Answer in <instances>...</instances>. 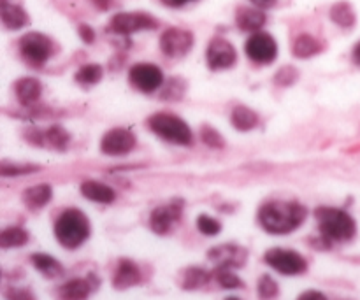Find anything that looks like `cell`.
Instances as JSON below:
<instances>
[{
    "mask_svg": "<svg viewBox=\"0 0 360 300\" xmlns=\"http://www.w3.org/2000/svg\"><path fill=\"white\" fill-rule=\"evenodd\" d=\"M39 171L37 165H16V164H7L4 162L0 165V174L2 176H21V174H30V172Z\"/></svg>",
    "mask_w": 360,
    "mask_h": 300,
    "instance_id": "cell-34",
    "label": "cell"
},
{
    "mask_svg": "<svg viewBox=\"0 0 360 300\" xmlns=\"http://www.w3.org/2000/svg\"><path fill=\"white\" fill-rule=\"evenodd\" d=\"M297 81V70L294 67H281L276 72V77H274V83L280 84V86H290Z\"/></svg>",
    "mask_w": 360,
    "mask_h": 300,
    "instance_id": "cell-35",
    "label": "cell"
},
{
    "mask_svg": "<svg viewBox=\"0 0 360 300\" xmlns=\"http://www.w3.org/2000/svg\"><path fill=\"white\" fill-rule=\"evenodd\" d=\"M55 51L51 39L39 32H28L20 39V53L32 67H42Z\"/></svg>",
    "mask_w": 360,
    "mask_h": 300,
    "instance_id": "cell-5",
    "label": "cell"
},
{
    "mask_svg": "<svg viewBox=\"0 0 360 300\" xmlns=\"http://www.w3.org/2000/svg\"><path fill=\"white\" fill-rule=\"evenodd\" d=\"M211 280V274L207 270L200 269V267H190L183 274L181 287L185 290H197V288H202L204 285H207V281Z\"/></svg>",
    "mask_w": 360,
    "mask_h": 300,
    "instance_id": "cell-26",
    "label": "cell"
},
{
    "mask_svg": "<svg viewBox=\"0 0 360 300\" xmlns=\"http://www.w3.org/2000/svg\"><path fill=\"white\" fill-rule=\"evenodd\" d=\"M193 34L185 28H167L160 35V49L169 58H181L192 49Z\"/></svg>",
    "mask_w": 360,
    "mask_h": 300,
    "instance_id": "cell-9",
    "label": "cell"
},
{
    "mask_svg": "<svg viewBox=\"0 0 360 300\" xmlns=\"http://www.w3.org/2000/svg\"><path fill=\"white\" fill-rule=\"evenodd\" d=\"M225 300H241V299H238V297H229V299H225Z\"/></svg>",
    "mask_w": 360,
    "mask_h": 300,
    "instance_id": "cell-43",
    "label": "cell"
},
{
    "mask_svg": "<svg viewBox=\"0 0 360 300\" xmlns=\"http://www.w3.org/2000/svg\"><path fill=\"white\" fill-rule=\"evenodd\" d=\"M352 56H354V62L357 63V65H360V42H357V44H355Z\"/></svg>",
    "mask_w": 360,
    "mask_h": 300,
    "instance_id": "cell-42",
    "label": "cell"
},
{
    "mask_svg": "<svg viewBox=\"0 0 360 300\" xmlns=\"http://www.w3.org/2000/svg\"><path fill=\"white\" fill-rule=\"evenodd\" d=\"M245 51L252 62L267 65V63H273L276 60L278 44L273 39V35L266 34V32H255L246 41Z\"/></svg>",
    "mask_w": 360,
    "mask_h": 300,
    "instance_id": "cell-8",
    "label": "cell"
},
{
    "mask_svg": "<svg viewBox=\"0 0 360 300\" xmlns=\"http://www.w3.org/2000/svg\"><path fill=\"white\" fill-rule=\"evenodd\" d=\"M81 193H83L88 200L98 204H111L112 200L116 199L115 190L98 181H84L83 185H81Z\"/></svg>",
    "mask_w": 360,
    "mask_h": 300,
    "instance_id": "cell-20",
    "label": "cell"
},
{
    "mask_svg": "<svg viewBox=\"0 0 360 300\" xmlns=\"http://www.w3.org/2000/svg\"><path fill=\"white\" fill-rule=\"evenodd\" d=\"M141 280H143V276H141L139 267L132 260H120L115 278H112V285H115L116 290H127V288L136 287L141 283Z\"/></svg>",
    "mask_w": 360,
    "mask_h": 300,
    "instance_id": "cell-15",
    "label": "cell"
},
{
    "mask_svg": "<svg viewBox=\"0 0 360 300\" xmlns=\"http://www.w3.org/2000/svg\"><path fill=\"white\" fill-rule=\"evenodd\" d=\"M211 262L225 269H239L246 262V249L236 244H221L207 252Z\"/></svg>",
    "mask_w": 360,
    "mask_h": 300,
    "instance_id": "cell-14",
    "label": "cell"
},
{
    "mask_svg": "<svg viewBox=\"0 0 360 300\" xmlns=\"http://www.w3.org/2000/svg\"><path fill=\"white\" fill-rule=\"evenodd\" d=\"M257 292H259V297L262 300H273L280 292V287H278L276 281L271 276H262L259 280V287H257Z\"/></svg>",
    "mask_w": 360,
    "mask_h": 300,
    "instance_id": "cell-31",
    "label": "cell"
},
{
    "mask_svg": "<svg viewBox=\"0 0 360 300\" xmlns=\"http://www.w3.org/2000/svg\"><path fill=\"white\" fill-rule=\"evenodd\" d=\"M299 300H327V297L323 294H320V292L316 290H309L306 292V294H302Z\"/></svg>",
    "mask_w": 360,
    "mask_h": 300,
    "instance_id": "cell-38",
    "label": "cell"
},
{
    "mask_svg": "<svg viewBox=\"0 0 360 300\" xmlns=\"http://www.w3.org/2000/svg\"><path fill=\"white\" fill-rule=\"evenodd\" d=\"M158 21L148 13H118L109 21V30L118 35H132L139 30H153Z\"/></svg>",
    "mask_w": 360,
    "mask_h": 300,
    "instance_id": "cell-6",
    "label": "cell"
},
{
    "mask_svg": "<svg viewBox=\"0 0 360 300\" xmlns=\"http://www.w3.org/2000/svg\"><path fill=\"white\" fill-rule=\"evenodd\" d=\"M136 146V136L129 129H112L104 133L101 141L102 153L111 155V157H120L127 155Z\"/></svg>",
    "mask_w": 360,
    "mask_h": 300,
    "instance_id": "cell-13",
    "label": "cell"
},
{
    "mask_svg": "<svg viewBox=\"0 0 360 300\" xmlns=\"http://www.w3.org/2000/svg\"><path fill=\"white\" fill-rule=\"evenodd\" d=\"M232 125L241 132H248L259 125V115L246 105H238L232 111Z\"/></svg>",
    "mask_w": 360,
    "mask_h": 300,
    "instance_id": "cell-24",
    "label": "cell"
},
{
    "mask_svg": "<svg viewBox=\"0 0 360 300\" xmlns=\"http://www.w3.org/2000/svg\"><path fill=\"white\" fill-rule=\"evenodd\" d=\"M2 23L7 30H20L28 23V14L14 0H2Z\"/></svg>",
    "mask_w": 360,
    "mask_h": 300,
    "instance_id": "cell-18",
    "label": "cell"
},
{
    "mask_svg": "<svg viewBox=\"0 0 360 300\" xmlns=\"http://www.w3.org/2000/svg\"><path fill=\"white\" fill-rule=\"evenodd\" d=\"M53 190L49 185H35L23 192V202L28 209H41L51 200Z\"/></svg>",
    "mask_w": 360,
    "mask_h": 300,
    "instance_id": "cell-21",
    "label": "cell"
},
{
    "mask_svg": "<svg viewBox=\"0 0 360 300\" xmlns=\"http://www.w3.org/2000/svg\"><path fill=\"white\" fill-rule=\"evenodd\" d=\"M319 228L327 241H350L357 232L355 220L343 209L336 207H320L316 209Z\"/></svg>",
    "mask_w": 360,
    "mask_h": 300,
    "instance_id": "cell-3",
    "label": "cell"
},
{
    "mask_svg": "<svg viewBox=\"0 0 360 300\" xmlns=\"http://www.w3.org/2000/svg\"><path fill=\"white\" fill-rule=\"evenodd\" d=\"M264 260L267 262V266H271L274 270L285 274V276H297V274L306 273V269H308V262L304 260V256L290 252V249H269Z\"/></svg>",
    "mask_w": 360,
    "mask_h": 300,
    "instance_id": "cell-7",
    "label": "cell"
},
{
    "mask_svg": "<svg viewBox=\"0 0 360 300\" xmlns=\"http://www.w3.org/2000/svg\"><path fill=\"white\" fill-rule=\"evenodd\" d=\"M148 125H150L151 132H155L164 141L181 144V146L192 144V130L178 116L169 115V112H158V115H153L148 119Z\"/></svg>",
    "mask_w": 360,
    "mask_h": 300,
    "instance_id": "cell-4",
    "label": "cell"
},
{
    "mask_svg": "<svg viewBox=\"0 0 360 300\" xmlns=\"http://www.w3.org/2000/svg\"><path fill=\"white\" fill-rule=\"evenodd\" d=\"M90 235V221L79 209H67L55 223V237L67 249H76Z\"/></svg>",
    "mask_w": 360,
    "mask_h": 300,
    "instance_id": "cell-2",
    "label": "cell"
},
{
    "mask_svg": "<svg viewBox=\"0 0 360 300\" xmlns=\"http://www.w3.org/2000/svg\"><path fill=\"white\" fill-rule=\"evenodd\" d=\"M214 278H217L218 285H220L221 288H225V290H236V288H243L245 285H243L241 278L236 276L234 273H232V269H225V267H217V273H214Z\"/></svg>",
    "mask_w": 360,
    "mask_h": 300,
    "instance_id": "cell-30",
    "label": "cell"
},
{
    "mask_svg": "<svg viewBox=\"0 0 360 300\" xmlns=\"http://www.w3.org/2000/svg\"><path fill=\"white\" fill-rule=\"evenodd\" d=\"M308 211L299 202H283L274 200L262 206L259 213V221L262 228L269 234L283 235L297 230L304 223Z\"/></svg>",
    "mask_w": 360,
    "mask_h": 300,
    "instance_id": "cell-1",
    "label": "cell"
},
{
    "mask_svg": "<svg viewBox=\"0 0 360 300\" xmlns=\"http://www.w3.org/2000/svg\"><path fill=\"white\" fill-rule=\"evenodd\" d=\"M32 263H34V267L42 276L49 278V280H55V278H60L63 274L62 263L53 259V256L46 255V253H35V255H32Z\"/></svg>",
    "mask_w": 360,
    "mask_h": 300,
    "instance_id": "cell-23",
    "label": "cell"
},
{
    "mask_svg": "<svg viewBox=\"0 0 360 300\" xmlns=\"http://www.w3.org/2000/svg\"><path fill=\"white\" fill-rule=\"evenodd\" d=\"M266 21L267 18L264 11L255 9V7H239L236 11V25L243 32H250V34L260 32V28L266 25Z\"/></svg>",
    "mask_w": 360,
    "mask_h": 300,
    "instance_id": "cell-16",
    "label": "cell"
},
{
    "mask_svg": "<svg viewBox=\"0 0 360 300\" xmlns=\"http://www.w3.org/2000/svg\"><path fill=\"white\" fill-rule=\"evenodd\" d=\"M14 91H16V97L21 104L30 105L41 98L42 84L35 77H23L14 84Z\"/></svg>",
    "mask_w": 360,
    "mask_h": 300,
    "instance_id": "cell-19",
    "label": "cell"
},
{
    "mask_svg": "<svg viewBox=\"0 0 360 300\" xmlns=\"http://www.w3.org/2000/svg\"><path fill=\"white\" fill-rule=\"evenodd\" d=\"M200 139H202V143L206 144V146L214 148V150H221V148L225 146V139L221 137V133L218 132L217 129H213V126H202V130H200Z\"/></svg>",
    "mask_w": 360,
    "mask_h": 300,
    "instance_id": "cell-32",
    "label": "cell"
},
{
    "mask_svg": "<svg viewBox=\"0 0 360 300\" xmlns=\"http://www.w3.org/2000/svg\"><path fill=\"white\" fill-rule=\"evenodd\" d=\"M44 137H46V141H48V143L55 148V150H60V151L65 150L67 144H69V141H70L69 132H67V130L60 125H55V126H51V129L46 130Z\"/></svg>",
    "mask_w": 360,
    "mask_h": 300,
    "instance_id": "cell-29",
    "label": "cell"
},
{
    "mask_svg": "<svg viewBox=\"0 0 360 300\" xmlns=\"http://www.w3.org/2000/svg\"><path fill=\"white\" fill-rule=\"evenodd\" d=\"M130 83L137 88V90L144 91V93H151V91L158 90L164 83V74L153 63H136L132 69L129 70Z\"/></svg>",
    "mask_w": 360,
    "mask_h": 300,
    "instance_id": "cell-11",
    "label": "cell"
},
{
    "mask_svg": "<svg viewBox=\"0 0 360 300\" xmlns=\"http://www.w3.org/2000/svg\"><path fill=\"white\" fill-rule=\"evenodd\" d=\"M28 242V232L23 230L21 227H9L2 230L0 234V246L4 249L7 248H20V246Z\"/></svg>",
    "mask_w": 360,
    "mask_h": 300,
    "instance_id": "cell-27",
    "label": "cell"
},
{
    "mask_svg": "<svg viewBox=\"0 0 360 300\" xmlns=\"http://www.w3.org/2000/svg\"><path fill=\"white\" fill-rule=\"evenodd\" d=\"M197 228H199L204 235H217L220 234L221 225L220 221L214 220V218L207 216V214H200L199 220H197Z\"/></svg>",
    "mask_w": 360,
    "mask_h": 300,
    "instance_id": "cell-33",
    "label": "cell"
},
{
    "mask_svg": "<svg viewBox=\"0 0 360 300\" xmlns=\"http://www.w3.org/2000/svg\"><path fill=\"white\" fill-rule=\"evenodd\" d=\"M252 4L255 7H259V9H269V7H273L276 4V0H252Z\"/></svg>",
    "mask_w": 360,
    "mask_h": 300,
    "instance_id": "cell-40",
    "label": "cell"
},
{
    "mask_svg": "<svg viewBox=\"0 0 360 300\" xmlns=\"http://www.w3.org/2000/svg\"><path fill=\"white\" fill-rule=\"evenodd\" d=\"M162 4H165V6L169 7H183L186 6L188 2H192V0H160Z\"/></svg>",
    "mask_w": 360,
    "mask_h": 300,
    "instance_id": "cell-41",
    "label": "cell"
},
{
    "mask_svg": "<svg viewBox=\"0 0 360 300\" xmlns=\"http://www.w3.org/2000/svg\"><path fill=\"white\" fill-rule=\"evenodd\" d=\"M102 79V67L97 63H88V65L81 67L76 72V81L84 86H91V84H97Z\"/></svg>",
    "mask_w": 360,
    "mask_h": 300,
    "instance_id": "cell-28",
    "label": "cell"
},
{
    "mask_svg": "<svg viewBox=\"0 0 360 300\" xmlns=\"http://www.w3.org/2000/svg\"><path fill=\"white\" fill-rule=\"evenodd\" d=\"M6 297L7 300H35V295L32 294L30 290H27V288H18V287L7 288Z\"/></svg>",
    "mask_w": 360,
    "mask_h": 300,
    "instance_id": "cell-36",
    "label": "cell"
},
{
    "mask_svg": "<svg viewBox=\"0 0 360 300\" xmlns=\"http://www.w3.org/2000/svg\"><path fill=\"white\" fill-rule=\"evenodd\" d=\"M181 213H183L181 200H172L171 204H165V206L157 207V209H153V213H151L150 216L151 230L158 235H167L169 232L174 228V225L179 221Z\"/></svg>",
    "mask_w": 360,
    "mask_h": 300,
    "instance_id": "cell-12",
    "label": "cell"
},
{
    "mask_svg": "<svg viewBox=\"0 0 360 300\" xmlns=\"http://www.w3.org/2000/svg\"><path fill=\"white\" fill-rule=\"evenodd\" d=\"M95 287H97V283L94 285L90 280L76 278V280L67 281L58 288V297L60 300H86Z\"/></svg>",
    "mask_w": 360,
    "mask_h": 300,
    "instance_id": "cell-17",
    "label": "cell"
},
{
    "mask_svg": "<svg viewBox=\"0 0 360 300\" xmlns=\"http://www.w3.org/2000/svg\"><path fill=\"white\" fill-rule=\"evenodd\" d=\"M323 49V44L316 37L309 34H301L292 44V53L297 58H309V56L319 55Z\"/></svg>",
    "mask_w": 360,
    "mask_h": 300,
    "instance_id": "cell-22",
    "label": "cell"
},
{
    "mask_svg": "<svg viewBox=\"0 0 360 300\" xmlns=\"http://www.w3.org/2000/svg\"><path fill=\"white\" fill-rule=\"evenodd\" d=\"M206 60L207 67H210L211 70L231 69L236 63V60H238V53H236V48L227 41V39L214 37L213 41H210V44H207Z\"/></svg>",
    "mask_w": 360,
    "mask_h": 300,
    "instance_id": "cell-10",
    "label": "cell"
},
{
    "mask_svg": "<svg viewBox=\"0 0 360 300\" xmlns=\"http://www.w3.org/2000/svg\"><path fill=\"white\" fill-rule=\"evenodd\" d=\"M91 2H94V6L97 7V9L109 11V9H111L112 4H115V0H91Z\"/></svg>",
    "mask_w": 360,
    "mask_h": 300,
    "instance_id": "cell-39",
    "label": "cell"
},
{
    "mask_svg": "<svg viewBox=\"0 0 360 300\" xmlns=\"http://www.w3.org/2000/svg\"><path fill=\"white\" fill-rule=\"evenodd\" d=\"M330 20L343 28H352L357 21L354 7L348 2H338L330 7Z\"/></svg>",
    "mask_w": 360,
    "mask_h": 300,
    "instance_id": "cell-25",
    "label": "cell"
},
{
    "mask_svg": "<svg viewBox=\"0 0 360 300\" xmlns=\"http://www.w3.org/2000/svg\"><path fill=\"white\" fill-rule=\"evenodd\" d=\"M79 37L83 39L86 44H91L95 41V32L90 25H81L79 27Z\"/></svg>",
    "mask_w": 360,
    "mask_h": 300,
    "instance_id": "cell-37",
    "label": "cell"
}]
</instances>
